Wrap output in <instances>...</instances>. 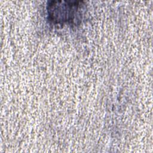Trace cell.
Instances as JSON below:
<instances>
[{"label":"cell","instance_id":"1","mask_svg":"<svg viewBox=\"0 0 153 153\" xmlns=\"http://www.w3.org/2000/svg\"><path fill=\"white\" fill-rule=\"evenodd\" d=\"M82 3V1H49L48 19L54 25L76 24L81 19Z\"/></svg>","mask_w":153,"mask_h":153}]
</instances>
